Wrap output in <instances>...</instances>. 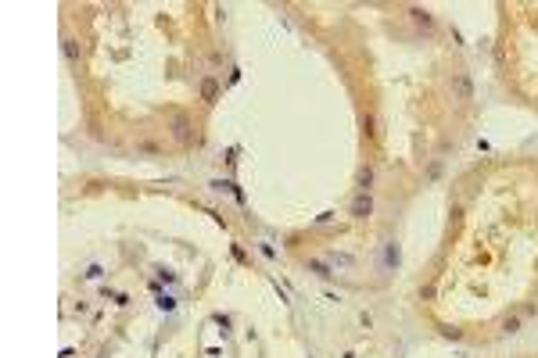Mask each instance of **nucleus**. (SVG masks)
Returning <instances> with one entry per match:
<instances>
[{
    "label": "nucleus",
    "instance_id": "obj_1",
    "mask_svg": "<svg viewBox=\"0 0 538 358\" xmlns=\"http://www.w3.org/2000/svg\"><path fill=\"white\" fill-rule=\"evenodd\" d=\"M169 126H173V136H176V140H180L183 147H190V143H194V122H190V115L176 111Z\"/></svg>",
    "mask_w": 538,
    "mask_h": 358
},
{
    "label": "nucleus",
    "instance_id": "obj_10",
    "mask_svg": "<svg viewBox=\"0 0 538 358\" xmlns=\"http://www.w3.org/2000/svg\"><path fill=\"white\" fill-rule=\"evenodd\" d=\"M506 330H510V333H517V330H520V319H517V315H513V319H506Z\"/></svg>",
    "mask_w": 538,
    "mask_h": 358
},
{
    "label": "nucleus",
    "instance_id": "obj_2",
    "mask_svg": "<svg viewBox=\"0 0 538 358\" xmlns=\"http://www.w3.org/2000/svg\"><path fill=\"white\" fill-rule=\"evenodd\" d=\"M452 97H456V100H474V83H470L467 72L452 75Z\"/></svg>",
    "mask_w": 538,
    "mask_h": 358
},
{
    "label": "nucleus",
    "instance_id": "obj_7",
    "mask_svg": "<svg viewBox=\"0 0 538 358\" xmlns=\"http://www.w3.org/2000/svg\"><path fill=\"white\" fill-rule=\"evenodd\" d=\"M409 15H412V22H420V25H431V22H434V18H431L427 11H420V8H412Z\"/></svg>",
    "mask_w": 538,
    "mask_h": 358
},
{
    "label": "nucleus",
    "instance_id": "obj_11",
    "mask_svg": "<svg viewBox=\"0 0 538 358\" xmlns=\"http://www.w3.org/2000/svg\"><path fill=\"white\" fill-rule=\"evenodd\" d=\"M137 150H140V154H158V147H154V143H140Z\"/></svg>",
    "mask_w": 538,
    "mask_h": 358
},
{
    "label": "nucleus",
    "instance_id": "obj_9",
    "mask_svg": "<svg viewBox=\"0 0 538 358\" xmlns=\"http://www.w3.org/2000/svg\"><path fill=\"white\" fill-rule=\"evenodd\" d=\"M362 126H366L369 136H377V122H374V118H362Z\"/></svg>",
    "mask_w": 538,
    "mask_h": 358
},
{
    "label": "nucleus",
    "instance_id": "obj_6",
    "mask_svg": "<svg viewBox=\"0 0 538 358\" xmlns=\"http://www.w3.org/2000/svg\"><path fill=\"white\" fill-rule=\"evenodd\" d=\"M369 186H374V169L366 165V169H359V190L369 193Z\"/></svg>",
    "mask_w": 538,
    "mask_h": 358
},
{
    "label": "nucleus",
    "instance_id": "obj_5",
    "mask_svg": "<svg viewBox=\"0 0 538 358\" xmlns=\"http://www.w3.org/2000/svg\"><path fill=\"white\" fill-rule=\"evenodd\" d=\"M216 93H219L216 79H201V97H204V104H212V100H216Z\"/></svg>",
    "mask_w": 538,
    "mask_h": 358
},
{
    "label": "nucleus",
    "instance_id": "obj_8",
    "mask_svg": "<svg viewBox=\"0 0 538 358\" xmlns=\"http://www.w3.org/2000/svg\"><path fill=\"white\" fill-rule=\"evenodd\" d=\"M309 269H312V272H319V276H330V269H326L323 262H309Z\"/></svg>",
    "mask_w": 538,
    "mask_h": 358
},
{
    "label": "nucleus",
    "instance_id": "obj_3",
    "mask_svg": "<svg viewBox=\"0 0 538 358\" xmlns=\"http://www.w3.org/2000/svg\"><path fill=\"white\" fill-rule=\"evenodd\" d=\"M352 215H355V219H369V215H374V197L359 190L355 201H352Z\"/></svg>",
    "mask_w": 538,
    "mask_h": 358
},
{
    "label": "nucleus",
    "instance_id": "obj_4",
    "mask_svg": "<svg viewBox=\"0 0 538 358\" xmlns=\"http://www.w3.org/2000/svg\"><path fill=\"white\" fill-rule=\"evenodd\" d=\"M61 54H65V61H68V65H79V43H75L72 36H65V39H61Z\"/></svg>",
    "mask_w": 538,
    "mask_h": 358
}]
</instances>
